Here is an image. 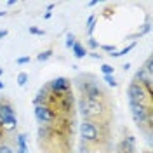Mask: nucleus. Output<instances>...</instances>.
I'll use <instances>...</instances> for the list:
<instances>
[{
    "mask_svg": "<svg viewBox=\"0 0 153 153\" xmlns=\"http://www.w3.org/2000/svg\"><path fill=\"white\" fill-rule=\"evenodd\" d=\"M96 21H97V16L96 14H92L91 18L87 19L85 26H87V35H89V38L92 37V33H94V28H96Z\"/></svg>",
    "mask_w": 153,
    "mask_h": 153,
    "instance_id": "obj_14",
    "label": "nucleus"
},
{
    "mask_svg": "<svg viewBox=\"0 0 153 153\" xmlns=\"http://www.w3.org/2000/svg\"><path fill=\"white\" fill-rule=\"evenodd\" d=\"M16 153H28L26 134H16Z\"/></svg>",
    "mask_w": 153,
    "mask_h": 153,
    "instance_id": "obj_11",
    "label": "nucleus"
},
{
    "mask_svg": "<svg viewBox=\"0 0 153 153\" xmlns=\"http://www.w3.org/2000/svg\"><path fill=\"white\" fill-rule=\"evenodd\" d=\"M4 16H7V10H0V18H4Z\"/></svg>",
    "mask_w": 153,
    "mask_h": 153,
    "instance_id": "obj_31",
    "label": "nucleus"
},
{
    "mask_svg": "<svg viewBox=\"0 0 153 153\" xmlns=\"http://www.w3.org/2000/svg\"><path fill=\"white\" fill-rule=\"evenodd\" d=\"M153 92H150L143 84L132 80L129 87H127V97H129V103L131 105H137V106H144V108H150L153 110Z\"/></svg>",
    "mask_w": 153,
    "mask_h": 153,
    "instance_id": "obj_4",
    "label": "nucleus"
},
{
    "mask_svg": "<svg viewBox=\"0 0 153 153\" xmlns=\"http://www.w3.org/2000/svg\"><path fill=\"white\" fill-rule=\"evenodd\" d=\"M131 115H132L134 122L137 124V127L141 129V132H144L148 136V141H150V136H152V127H153V110L150 108H144V106H137V105H131Z\"/></svg>",
    "mask_w": 153,
    "mask_h": 153,
    "instance_id": "obj_5",
    "label": "nucleus"
},
{
    "mask_svg": "<svg viewBox=\"0 0 153 153\" xmlns=\"http://www.w3.org/2000/svg\"><path fill=\"white\" fill-rule=\"evenodd\" d=\"M7 5H9V7H12V5H16V0H10V2H7Z\"/></svg>",
    "mask_w": 153,
    "mask_h": 153,
    "instance_id": "obj_30",
    "label": "nucleus"
},
{
    "mask_svg": "<svg viewBox=\"0 0 153 153\" xmlns=\"http://www.w3.org/2000/svg\"><path fill=\"white\" fill-rule=\"evenodd\" d=\"M4 37H7V30H0V40Z\"/></svg>",
    "mask_w": 153,
    "mask_h": 153,
    "instance_id": "obj_27",
    "label": "nucleus"
},
{
    "mask_svg": "<svg viewBox=\"0 0 153 153\" xmlns=\"http://www.w3.org/2000/svg\"><path fill=\"white\" fill-rule=\"evenodd\" d=\"M141 70H144L146 73H152V75H153V57L152 56L144 61V65L141 66Z\"/></svg>",
    "mask_w": 153,
    "mask_h": 153,
    "instance_id": "obj_16",
    "label": "nucleus"
},
{
    "mask_svg": "<svg viewBox=\"0 0 153 153\" xmlns=\"http://www.w3.org/2000/svg\"><path fill=\"white\" fill-rule=\"evenodd\" d=\"M99 45H101V44H99L96 38H92V37H91V38L85 42V49L89 47V49H92V51H96V49H99Z\"/></svg>",
    "mask_w": 153,
    "mask_h": 153,
    "instance_id": "obj_18",
    "label": "nucleus"
},
{
    "mask_svg": "<svg viewBox=\"0 0 153 153\" xmlns=\"http://www.w3.org/2000/svg\"><path fill=\"white\" fill-rule=\"evenodd\" d=\"M2 73H4V68H0V76H2Z\"/></svg>",
    "mask_w": 153,
    "mask_h": 153,
    "instance_id": "obj_33",
    "label": "nucleus"
},
{
    "mask_svg": "<svg viewBox=\"0 0 153 153\" xmlns=\"http://www.w3.org/2000/svg\"><path fill=\"white\" fill-rule=\"evenodd\" d=\"M16 63H18V65H26V63H30V56L18 57V59H16Z\"/></svg>",
    "mask_w": 153,
    "mask_h": 153,
    "instance_id": "obj_25",
    "label": "nucleus"
},
{
    "mask_svg": "<svg viewBox=\"0 0 153 153\" xmlns=\"http://www.w3.org/2000/svg\"><path fill=\"white\" fill-rule=\"evenodd\" d=\"M35 118L40 125H49V127H54L56 122L61 118L54 113L52 108L49 106H35Z\"/></svg>",
    "mask_w": 153,
    "mask_h": 153,
    "instance_id": "obj_6",
    "label": "nucleus"
},
{
    "mask_svg": "<svg viewBox=\"0 0 153 153\" xmlns=\"http://www.w3.org/2000/svg\"><path fill=\"white\" fill-rule=\"evenodd\" d=\"M30 33H31V35H40V37H44V35H45V31H44V30H38V28H35V26H30Z\"/></svg>",
    "mask_w": 153,
    "mask_h": 153,
    "instance_id": "obj_23",
    "label": "nucleus"
},
{
    "mask_svg": "<svg viewBox=\"0 0 153 153\" xmlns=\"http://www.w3.org/2000/svg\"><path fill=\"white\" fill-rule=\"evenodd\" d=\"M103 80H105L110 87H117V85H118V82L115 80V75H105V78H103Z\"/></svg>",
    "mask_w": 153,
    "mask_h": 153,
    "instance_id": "obj_20",
    "label": "nucleus"
},
{
    "mask_svg": "<svg viewBox=\"0 0 153 153\" xmlns=\"http://www.w3.org/2000/svg\"><path fill=\"white\" fill-rule=\"evenodd\" d=\"M71 51H73V56L78 57V59H82V57L87 56V49L80 44V42H75L73 44V47H71Z\"/></svg>",
    "mask_w": 153,
    "mask_h": 153,
    "instance_id": "obj_12",
    "label": "nucleus"
},
{
    "mask_svg": "<svg viewBox=\"0 0 153 153\" xmlns=\"http://www.w3.org/2000/svg\"><path fill=\"white\" fill-rule=\"evenodd\" d=\"M4 87H5V85H4V82H2V80H0V91H2V89H4Z\"/></svg>",
    "mask_w": 153,
    "mask_h": 153,
    "instance_id": "obj_32",
    "label": "nucleus"
},
{
    "mask_svg": "<svg viewBox=\"0 0 153 153\" xmlns=\"http://www.w3.org/2000/svg\"><path fill=\"white\" fill-rule=\"evenodd\" d=\"M75 42H76L75 35H73V33H66V47H68V49H71Z\"/></svg>",
    "mask_w": 153,
    "mask_h": 153,
    "instance_id": "obj_22",
    "label": "nucleus"
},
{
    "mask_svg": "<svg viewBox=\"0 0 153 153\" xmlns=\"http://www.w3.org/2000/svg\"><path fill=\"white\" fill-rule=\"evenodd\" d=\"M28 78H30L28 73L21 71V73L18 75V85H19V87H25V85H26V82H28Z\"/></svg>",
    "mask_w": 153,
    "mask_h": 153,
    "instance_id": "obj_17",
    "label": "nucleus"
},
{
    "mask_svg": "<svg viewBox=\"0 0 153 153\" xmlns=\"http://www.w3.org/2000/svg\"><path fill=\"white\" fill-rule=\"evenodd\" d=\"M99 49H103L105 52H110V54L115 52V45H99Z\"/></svg>",
    "mask_w": 153,
    "mask_h": 153,
    "instance_id": "obj_24",
    "label": "nucleus"
},
{
    "mask_svg": "<svg viewBox=\"0 0 153 153\" xmlns=\"http://www.w3.org/2000/svg\"><path fill=\"white\" fill-rule=\"evenodd\" d=\"M78 111L85 122H94V124H105L111 125L115 115H113V105L111 99H76Z\"/></svg>",
    "mask_w": 153,
    "mask_h": 153,
    "instance_id": "obj_1",
    "label": "nucleus"
},
{
    "mask_svg": "<svg viewBox=\"0 0 153 153\" xmlns=\"http://www.w3.org/2000/svg\"><path fill=\"white\" fill-rule=\"evenodd\" d=\"M87 54H89L91 57H94V59H99V61L103 59V54H99V52H96V51H92V52H87Z\"/></svg>",
    "mask_w": 153,
    "mask_h": 153,
    "instance_id": "obj_26",
    "label": "nucleus"
},
{
    "mask_svg": "<svg viewBox=\"0 0 153 153\" xmlns=\"http://www.w3.org/2000/svg\"><path fill=\"white\" fill-rule=\"evenodd\" d=\"M51 16H52V12H51V10H47V12L44 14V19H49V18H51Z\"/></svg>",
    "mask_w": 153,
    "mask_h": 153,
    "instance_id": "obj_28",
    "label": "nucleus"
},
{
    "mask_svg": "<svg viewBox=\"0 0 153 153\" xmlns=\"http://www.w3.org/2000/svg\"><path fill=\"white\" fill-rule=\"evenodd\" d=\"M144 153H148V152H144Z\"/></svg>",
    "mask_w": 153,
    "mask_h": 153,
    "instance_id": "obj_34",
    "label": "nucleus"
},
{
    "mask_svg": "<svg viewBox=\"0 0 153 153\" xmlns=\"http://www.w3.org/2000/svg\"><path fill=\"white\" fill-rule=\"evenodd\" d=\"M134 47H136V42H132L131 45L124 47L122 51H118V52H113V54H110V56H111V57H122V56H125V54H129V52H131V51H132Z\"/></svg>",
    "mask_w": 153,
    "mask_h": 153,
    "instance_id": "obj_15",
    "label": "nucleus"
},
{
    "mask_svg": "<svg viewBox=\"0 0 153 153\" xmlns=\"http://www.w3.org/2000/svg\"><path fill=\"white\" fill-rule=\"evenodd\" d=\"M78 153H113V144H89L80 141Z\"/></svg>",
    "mask_w": 153,
    "mask_h": 153,
    "instance_id": "obj_8",
    "label": "nucleus"
},
{
    "mask_svg": "<svg viewBox=\"0 0 153 153\" xmlns=\"http://www.w3.org/2000/svg\"><path fill=\"white\" fill-rule=\"evenodd\" d=\"M132 80L139 82V84H143L150 92H153V75L152 73H146L144 70H137V73H136V76H134Z\"/></svg>",
    "mask_w": 153,
    "mask_h": 153,
    "instance_id": "obj_10",
    "label": "nucleus"
},
{
    "mask_svg": "<svg viewBox=\"0 0 153 153\" xmlns=\"http://www.w3.org/2000/svg\"><path fill=\"white\" fill-rule=\"evenodd\" d=\"M80 141L89 144H111V125L82 122L80 124Z\"/></svg>",
    "mask_w": 153,
    "mask_h": 153,
    "instance_id": "obj_3",
    "label": "nucleus"
},
{
    "mask_svg": "<svg viewBox=\"0 0 153 153\" xmlns=\"http://www.w3.org/2000/svg\"><path fill=\"white\" fill-rule=\"evenodd\" d=\"M101 71H103V75H113L115 68L110 66V65H101Z\"/></svg>",
    "mask_w": 153,
    "mask_h": 153,
    "instance_id": "obj_21",
    "label": "nucleus"
},
{
    "mask_svg": "<svg viewBox=\"0 0 153 153\" xmlns=\"http://www.w3.org/2000/svg\"><path fill=\"white\" fill-rule=\"evenodd\" d=\"M49 91L52 92V94H65V92H70V91H73V87H71V80L66 78V76H57L54 80H51L47 84Z\"/></svg>",
    "mask_w": 153,
    "mask_h": 153,
    "instance_id": "obj_7",
    "label": "nucleus"
},
{
    "mask_svg": "<svg viewBox=\"0 0 153 153\" xmlns=\"http://www.w3.org/2000/svg\"><path fill=\"white\" fill-rule=\"evenodd\" d=\"M150 30H152V23H150V19H148V21H146V25H143V28H139V31H137V33L129 35L127 38H129V40H132V38H139V37H143V35H146ZM127 38H125V40H127Z\"/></svg>",
    "mask_w": 153,
    "mask_h": 153,
    "instance_id": "obj_13",
    "label": "nucleus"
},
{
    "mask_svg": "<svg viewBox=\"0 0 153 153\" xmlns=\"http://www.w3.org/2000/svg\"><path fill=\"white\" fill-rule=\"evenodd\" d=\"M71 87H75L78 97H84V99H108L110 97L103 82L92 73H80L73 80Z\"/></svg>",
    "mask_w": 153,
    "mask_h": 153,
    "instance_id": "obj_2",
    "label": "nucleus"
},
{
    "mask_svg": "<svg viewBox=\"0 0 153 153\" xmlns=\"http://www.w3.org/2000/svg\"><path fill=\"white\" fill-rule=\"evenodd\" d=\"M52 52H54L52 49H47V51H44V52H40V54L37 56V59H38V61H47L49 57L52 56Z\"/></svg>",
    "mask_w": 153,
    "mask_h": 153,
    "instance_id": "obj_19",
    "label": "nucleus"
},
{
    "mask_svg": "<svg viewBox=\"0 0 153 153\" xmlns=\"http://www.w3.org/2000/svg\"><path fill=\"white\" fill-rule=\"evenodd\" d=\"M16 134H2L0 136V153H16Z\"/></svg>",
    "mask_w": 153,
    "mask_h": 153,
    "instance_id": "obj_9",
    "label": "nucleus"
},
{
    "mask_svg": "<svg viewBox=\"0 0 153 153\" xmlns=\"http://www.w3.org/2000/svg\"><path fill=\"white\" fill-rule=\"evenodd\" d=\"M87 5H89V7H94V5H97V2H96V0H92V2H89Z\"/></svg>",
    "mask_w": 153,
    "mask_h": 153,
    "instance_id": "obj_29",
    "label": "nucleus"
}]
</instances>
